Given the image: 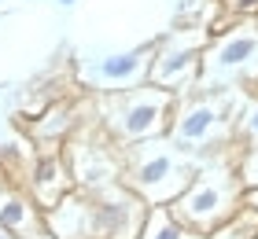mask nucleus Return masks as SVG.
Wrapping results in <instances>:
<instances>
[{
	"instance_id": "6",
	"label": "nucleus",
	"mask_w": 258,
	"mask_h": 239,
	"mask_svg": "<svg viewBox=\"0 0 258 239\" xmlns=\"http://www.w3.org/2000/svg\"><path fill=\"white\" fill-rule=\"evenodd\" d=\"M258 81V19L218 30L203 48L199 89H247Z\"/></svg>"
},
{
	"instance_id": "7",
	"label": "nucleus",
	"mask_w": 258,
	"mask_h": 239,
	"mask_svg": "<svg viewBox=\"0 0 258 239\" xmlns=\"http://www.w3.org/2000/svg\"><path fill=\"white\" fill-rule=\"evenodd\" d=\"M210 33L203 30H177L155 44V59H151V85L170 89V92H192L199 89V63H203V48Z\"/></svg>"
},
{
	"instance_id": "8",
	"label": "nucleus",
	"mask_w": 258,
	"mask_h": 239,
	"mask_svg": "<svg viewBox=\"0 0 258 239\" xmlns=\"http://www.w3.org/2000/svg\"><path fill=\"white\" fill-rule=\"evenodd\" d=\"M63 158L70 166L74 188H107L122 181V147L100 129V136H78L67 143Z\"/></svg>"
},
{
	"instance_id": "9",
	"label": "nucleus",
	"mask_w": 258,
	"mask_h": 239,
	"mask_svg": "<svg viewBox=\"0 0 258 239\" xmlns=\"http://www.w3.org/2000/svg\"><path fill=\"white\" fill-rule=\"evenodd\" d=\"M26 184H30L33 202H37L41 210H52L55 202H59L67 191L74 188V177H70V166H67V158H63L59 151L44 147V151L33 154Z\"/></svg>"
},
{
	"instance_id": "11",
	"label": "nucleus",
	"mask_w": 258,
	"mask_h": 239,
	"mask_svg": "<svg viewBox=\"0 0 258 239\" xmlns=\"http://www.w3.org/2000/svg\"><path fill=\"white\" fill-rule=\"evenodd\" d=\"M258 147V81L240 89L236 100V151Z\"/></svg>"
},
{
	"instance_id": "17",
	"label": "nucleus",
	"mask_w": 258,
	"mask_h": 239,
	"mask_svg": "<svg viewBox=\"0 0 258 239\" xmlns=\"http://www.w3.org/2000/svg\"><path fill=\"white\" fill-rule=\"evenodd\" d=\"M63 4H74V0H63Z\"/></svg>"
},
{
	"instance_id": "12",
	"label": "nucleus",
	"mask_w": 258,
	"mask_h": 239,
	"mask_svg": "<svg viewBox=\"0 0 258 239\" xmlns=\"http://www.w3.org/2000/svg\"><path fill=\"white\" fill-rule=\"evenodd\" d=\"M137 239H207V235H199V232L188 228V224H181L170 213V206H151Z\"/></svg>"
},
{
	"instance_id": "10",
	"label": "nucleus",
	"mask_w": 258,
	"mask_h": 239,
	"mask_svg": "<svg viewBox=\"0 0 258 239\" xmlns=\"http://www.w3.org/2000/svg\"><path fill=\"white\" fill-rule=\"evenodd\" d=\"M151 59H155V44H140V48H129V52L100 59L92 74L107 85V92L133 89V85H144V81L151 77Z\"/></svg>"
},
{
	"instance_id": "18",
	"label": "nucleus",
	"mask_w": 258,
	"mask_h": 239,
	"mask_svg": "<svg viewBox=\"0 0 258 239\" xmlns=\"http://www.w3.org/2000/svg\"><path fill=\"white\" fill-rule=\"evenodd\" d=\"M254 19H258V15H254Z\"/></svg>"
},
{
	"instance_id": "13",
	"label": "nucleus",
	"mask_w": 258,
	"mask_h": 239,
	"mask_svg": "<svg viewBox=\"0 0 258 239\" xmlns=\"http://www.w3.org/2000/svg\"><path fill=\"white\" fill-rule=\"evenodd\" d=\"M207 239H258V210L251 202H243V206L232 213L229 221H221Z\"/></svg>"
},
{
	"instance_id": "1",
	"label": "nucleus",
	"mask_w": 258,
	"mask_h": 239,
	"mask_svg": "<svg viewBox=\"0 0 258 239\" xmlns=\"http://www.w3.org/2000/svg\"><path fill=\"white\" fill-rule=\"evenodd\" d=\"M148 202L133 188H70L67 195L44 210L52 239H137L148 221Z\"/></svg>"
},
{
	"instance_id": "16",
	"label": "nucleus",
	"mask_w": 258,
	"mask_h": 239,
	"mask_svg": "<svg viewBox=\"0 0 258 239\" xmlns=\"http://www.w3.org/2000/svg\"><path fill=\"white\" fill-rule=\"evenodd\" d=\"M0 239H22V235H15V232H8L4 224H0Z\"/></svg>"
},
{
	"instance_id": "14",
	"label": "nucleus",
	"mask_w": 258,
	"mask_h": 239,
	"mask_svg": "<svg viewBox=\"0 0 258 239\" xmlns=\"http://www.w3.org/2000/svg\"><path fill=\"white\" fill-rule=\"evenodd\" d=\"M236 170H240L243 188H258V147L236 151Z\"/></svg>"
},
{
	"instance_id": "15",
	"label": "nucleus",
	"mask_w": 258,
	"mask_h": 239,
	"mask_svg": "<svg viewBox=\"0 0 258 239\" xmlns=\"http://www.w3.org/2000/svg\"><path fill=\"white\" fill-rule=\"evenodd\" d=\"M243 202H251V206L258 210V188H247V195H243Z\"/></svg>"
},
{
	"instance_id": "3",
	"label": "nucleus",
	"mask_w": 258,
	"mask_h": 239,
	"mask_svg": "<svg viewBox=\"0 0 258 239\" xmlns=\"http://www.w3.org/2000/svg\"><path fill=\"white\" fill-rule=\"evenodd\" d=\"M203 162V154L177 147L170 136L140 140L122 147V184L133 188L148 206H170Z\"/></svg>"
},
{
	"instance_id": "5",
	"label": "nucleus",
	"mask_w": 258,
	"mask_h": 239,
	"mask_svg": "<svg viewBox=\"0 0 258 239\" xmlns=\"http://www.w3.org/2000/svg\"><path fill=\"white\" fill-rule=\"evenodd\" d=\"M173 103H177V92L159 89V85H151V81L133 85V89L103 92L100 96V129L107 133V140L118 143V147L166 136Z\"/></svg>"
},
{
	"instance_id": "2",
	"label": "nucleus",
	"mask_w": 258,
	"mask_h": 239,
	"mask_svg": "<svg viewBox=\"0 0 258 239\" xmlns=\"http://www.w3.org/2000/svg\"><path fill=\"white\" fill-rule=\"evenodd\" d=\"M243 195H247V188L236 170V147L210 151L203 154L192 184L170 202V213L181 224H188L192 232L210 235L221 221H229L243 206Z\"/></svg>"
},
{
	"instance_id": "4",
	"label": "nucleus",
	"mask_w": 258,
	"mask_h": 239,
	"mask_svg": "<svg viewBox=\"0 0 258 239\" xmlns=\"http://www.w3.org/2000/svg\"><path fill=\"white\" fill-rule=\"evenodd\" d=\"M236 100L240 89H192L177 96L166 136L192 154L236 147Z\"/></svg>"
}]
</instances>
